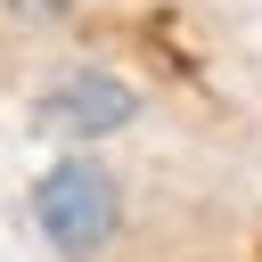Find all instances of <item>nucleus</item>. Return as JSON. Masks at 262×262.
Listing matches in <instances>:
<instances>
[{
	"label": "nucleus",
	"instance_id": "f257e3e1",
	"mask_svg": "<svg viewBox=\"0 0 262 262\" xmlns=\"http://www.w3.org/2000/svg\"><path fill=\"white\" fill-rule=\"evenodd\" d=\"M33 221H41V237H49L66 262H90V254H106L115 229H123V188H115V172H106L98 156H57V164L33 180Z\"/></svg>",
	"mask_w": 262,
	"mask_h": 262
},
{
	"label": "nucleus",
	"instance_id": "f03ea898",
	"mask_svg": "<svg viewBox=\"0 0 262 262\" xmlns=\"http://www.w3.org/2000/svg\"><path fill=\"white\" fill-rule=\"evenodd\" d=\"M139 115H147V98H139V82H123L115 66H74V74H57V82L41 90V123L66 131V139H106V131H123V123H139Z\"/></svg>",
	"mask_w": 262,
	"mask_h": 262
}]
</instances>
